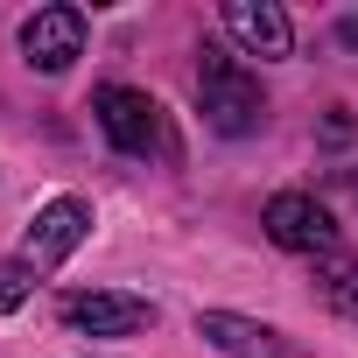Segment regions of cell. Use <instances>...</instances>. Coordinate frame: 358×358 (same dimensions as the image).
<instances>
[{
    "instance_id": "3957f363",
    "label": "cell",
    "mask_w": 358,
    "mask_h": 358,
    "mask_svg": "<svg viewBox=\"0 0 358 358\" xmlns=\"http://www.w3.org/2000/svg\"><path fill=\"white\" fill-rule=\"evenodd\" d=\"M92 113H99V127H106V141H113L120 155H169V148H176L162 99H148V92H134V85H99Z\"/></svg>"
},
{
    "instance_id": "5b68a950",
    "label": "cell",
    "mask_w": 358,
    "mask_h": 358,
    "mask_svg": "<svg viewBox=\"0 0 358 358\" xmlns=\"http://www.w3.org/2000/svg\"><path fill=\"white\" fill-rule=\"evenodd\" d=\"M22 50L43 78H64L78 57H85V15L78 8H36L22 22Z\"/></svg>"
},
{
    "instance_id": "7a4b0ae2",
    "label": "cell",
    "mask_w": 358,
    "mask_h": 358,
    "mask_svg": "<svg viewBox=\"0 0 358 358\" xmlns=\"http://www.w3.org/2000/svg\"><path fill=\"white\" fill-rule=\"evenodd\" d=\"M197 99H204V120L218 127V134H253L260 127V78L253 71H239V57H225L218 43H204V64H197Z\"/></svg>"
},
{
    "instance_id": "277c9868",
    "label": "cell",
    "mask_w": 358,
    "mask_h": 358,
    "mask_svg": "<svg viewBox=\"0 0 358 358\" xmlns=\"http://www.w3.org/2000/svg\"><path fill=\"white\" fill-rule=\"evenodd\" d=\"M267 239L288 246V253L330 260V253H337V218H330V204H316L309 190H281V197H267Z\"/></svg>"
},
{
    "instance_id": "52a82bcc",
    "label": "cell",
    "mask_w": 358,
    "mask_h": 358,
    "mask_svg": "<svg viewBox=\"0 0 358 358\" xmlns=\"http://www.w3.org/2000/svg\"><path fill=\"white\" fill-rule=\"evenodd\" d=\"M197 337L218 344L225 358H302L274 323H253V316H232V309H204L197 316Z\"/></svg>"
},
{
    "instance_id": "6da1fadb",
    "label": "cell",
    "mask_w": 358,
    "mask_h": 358,
    "mask_svg": "<svg viewBox=\"0 0 358 358\" xmlns=\"http://www.w3.org/2000/svg\"><path fill=\"white\" fill-rule=\"evenodd\" d=\"M85 239H92V204H85V197H57V204L29 225V239L0 260V316H15V309L36 295V281H50Z\"/></svg>"
},
{
    "instance_id": "ba28073f",
    "label": "cell",
    "mask_w": 358,
    "mask_h": 358,
    "mask_svg": "<svg viewBox=\"0 0 358 358\" xmlns=\"http://www.w3.org/2000/svg\"><path fill=\"white\" fill-rule=\"evenodd\" d=\"M225 29L253 50V57H288V43H295V29H288V15L274 8V0H232V8H225Z\"/></svg>"
},
{
    "instance_id": "8992f818",
    "label": "cell",
    "mask_w": 358,
    "mask_h": 358,
    "mask_svg": "<svg viewBox=\"0 0 358 358\" xmlns=\"http://www.w3.org/2000/svg\"><path fill=\"white\" fill-rule=\"evenodd\" d=\"M64 323L71 330H92V337H141V330H155V302L148 295L92 288V295H71L64 302Z\"/></svg>"
},
{
    "instance_id": "9c48e42d",
    "label": "cell",
    "mask_w": 358,
    "mask_h": 358,
    "mask_svg": "<svg viewBox=\"0 0 358 358\" xmlns=\"http://www.w3.org/2000/svg\"><path fill=\"white\" fill-rule=\"evenodd\" d=\"M323 302H330V309H344V316H358V260H351L344 246L323 260Z\"/></svg>"
},
{
    "instance_id": "30bf717a",
    "label": "cell",
    "mask_w": 358,
    "mask_h": 358,
    "mask_svg": "<svg viewBox=\"0 0 358 358\" xmlns=\"http://www.w3.org/2000/svg\"><path fill=\"white\" fill-rule=\"evenodd\" d=\"M337 36H344V43H351V50H358V15H351V22H344V29H337Z\"/></svg>"
}]
</instances>
